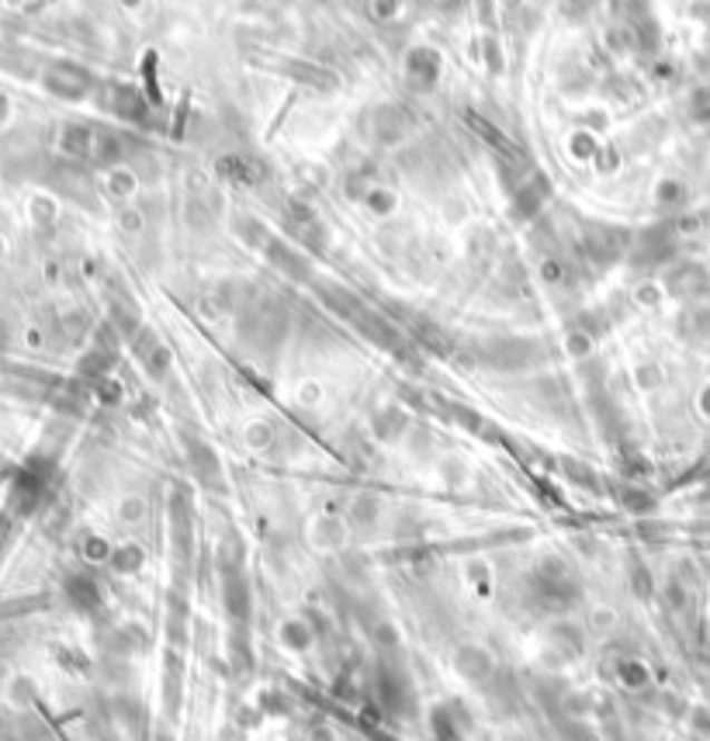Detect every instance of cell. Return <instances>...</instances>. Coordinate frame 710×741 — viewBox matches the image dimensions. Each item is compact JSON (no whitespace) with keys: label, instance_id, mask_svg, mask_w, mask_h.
Here are the masks:
<instances>
[{"label":"cell","instance_id":"4","mask_svg":"<svg viewBox=\"0 0 710 741\" xmlns=\"http://www.w3.org/2000/svg\"><path fill=\"white\" fill-rule=\"evenodd\" d=\"M586 246L596 261H613V256L621 253V233L613 230H596V233H586Z\"/></svg>","mask_w":710,"mask_h":741},{"label":"cell","instance_id":"5","mask_svg":"<svg viewBox=\"0 0 710 741\" xmlns=\"http://www.w3.org/2000/svg\"><path fill=\"white\" fill-rule=\"evenodd\" d=\"M544 195H547V184H544L541 177L527 181L524 191H521V198H516V212H521V215H534V212L541 208Z\"/></svg>","mask_w":710,"mask_h":741},{"label":"cell","instance_id":"6","mask_svg":"<svg viewBox=\"0 0 710 741\" xmlns=\"http://www.w3.org/2000/svg\"><path fill=\"white\" fill-rule=\"evenodd\" d=\"M378 136L385 139V143H392L396 136H402L406 133V121H402V115L396 111V108H385V111H378Z\"/></svg>","mask_w":710,"mask_h":741},{"label":"cell","instance_id":"1","mask_svg":"<svg viewBox=\"0 0 710 741\" xmlns=\"http://www.w3.org/2000/svg\"><path fill=\"white\" fill-rule=\"evenodd\" d=\"M531 593L541 606H552V610H565L575 596H578V586L575 578L565 565L558 562H544L534 575H531Z\"/></svg>","mask_w":710,"mask_h":741},{"label":"cell","instance_id":"2","mask_svg":"<svg viewBox=\"0 0 710 741\" xmlns=\"http://www.w3.org/2000/svg\"><path fill=\"white\" fill-rule=\"evenodd\" d=\"M478 353H482V361L499 368V371H516V368H524V364L534 358L531 343H521V340H493V343H482Z\"/></svg>","mask_w":710,"mask_h":741},{"label":"cell","instance_id":"3","mask_svg":"<svg viewBox=\"0 0 710 741\" xmlns=\"http://www.w3.org/2000/svg\"><path fill=\"white\" fill-rule=\"evenodd\" d=\"M225 606L233 610L236 617H246V610H250V589H246V578L240 575V572H225Z\"/></svg>","mask_w":710,"mask_h":741}]
</instances>
